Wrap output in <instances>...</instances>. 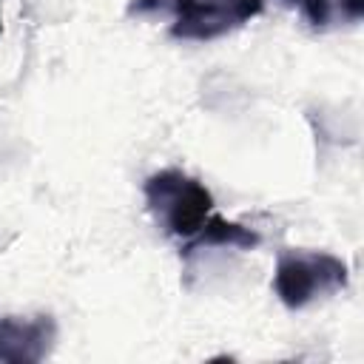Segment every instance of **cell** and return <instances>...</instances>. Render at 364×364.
Instances as JSON below:
<instances>
[{
  "label": "cell",
  "instance_id": "5b68a950",
  "mask_svg": "<svg viewBox=\"0 0 364 364\" xmlns=\"http://www.w3.org/2000/svg\"><path fill=\"white\" fill-rule=\"evenodd\" d=\"M259 233L239 225V222H228L216 213H210V219L205 222V228L182 245V256L191 259L196 250H208V247H236V250H253L259 245Z\"/></svg>",
  "mask_w": 364,
  "mask_h": 364
},
{
  "label": "cell",
  "instance_id": "52a82bcc",
  "mask_svg": "<svg viewBox=\"0 0 364 364\" xmlns=\"http://www.w3.org/2000/svg\"><path fill=\"white\" fill-rule=\"evenodd\" d=\"M0 31H3V9H0Z\"/></svg>",
  "mask_w": 364,
  "mask_h": 364
},
{
  "label": "cell",
  "instance_id": "8992f818",
  "mask_svg": "<svg viewBox=\"0 0 364 364\" xmlns=\"http://www.w3.org/2000/svg\"><path fill=\"white\" fill-rule=\"evenodd\" d=\"M290 6H299V11L307 17L310 26L316 28H324L330 20H333V0H284Z\"/></svg>",
  "mask_w": 364,
  "mask_h": 364
},
{
  "label": "cell",
  "instance_id": "6da1fadb",
  "mask_svg": "<svg viewBox=\"0 0 364 364\" xmlns=\"http://www.w3.org/2000/svg\"><path fill=\"white\" fill-rule=\"evenodd\" d=\"M145 205L154 222L182 245L191 242L213 213L210 191L179 168H162L142 185Z\"/></svg>",
  "mask_w": 364,
  "mask_h": 364
},
{
  "label": "cell",
  "instance_id": "277c9868",
  "mask_svg": "<svg viewBox=\"0 0 364 364\" xmlns=\"http://www.w3.org/2000/svg\"><path fill=\"white\" fill-rule=\"evenodd\" d=\"M54 341H57V321L48 313L0 318V361L3 364H37L51 353Z\"/></svg>",
  "mask_w": 364,
  "mask_h": 364
},
{
  "label": "cell",
  "instance_id": "7a4b0ae2",
  "mask_svg": "<svg viewBox=\"0 0 364 364\" xmlns=\"http://www.w3.org/2000/svg\"><path fill=\"white\" fill-rule=\"evenodd\" d=\"M264 0H134L128 14L171 11V37L210 43L262 14Z\"/></svg>",
  "mask_w": 364,
  "mask_h": 364
},
{
  "label": "cell",
  "instance_id": "3957f363",
  "mask_svg": "<svg viewBox=\"0 0 364 364\" xmlns=\"http://www.w3.org/2000/svg\"><path fill=\"white\" fill-rule=\"evenodd\" d=\"M347 287V264L324 250L284 247L276 259L273 290L290 310H301Z\"/></svg>",
  "mask_w": 364,
  "mask_h": 364
}]
</instances>
